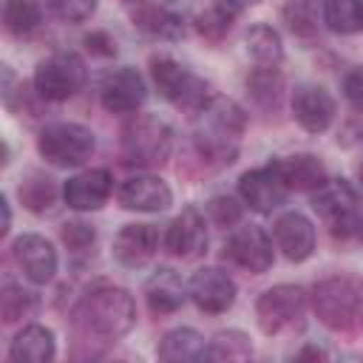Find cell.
<instances>
[{"label": "cell", "instance_id": "cell-5", "mask_svg": "<svg viewBox=\"0 0 363 363\" xmlns=\"http://www.w3.org/2000/svg\"><path fill=\"white\" fill-rule=\"evenodd\" d=\"M150 77H153V85L159 88V94L170 105L184 108V111H199L213 96L207 79H201L199 74H193L190 68H184L182 62H176L173 57H164V54L150 57Z\"/></svg>", "mask_w": 363, "mask_h": 363}, {"label": "cell", "instance_id": "cell-16", "mask_svg": "<svg viewBox=\"0 0 363 363\" xmlns=\"http://www.w3.org/2000/svg\"><path fill=\"white\" fill-rule=\"evenodd\" d=\"M190 298L193 303L207 312V315H221L235 303V281L221 269V267H201L193 272L190 284Z\"/></svg>", "mask_w": 363, "mask_h": 363}, {"label": "cell", "instance_id": "cell-12", "mask_svg": "<svg viewBox=\"0 0 363 363\" xmlns=\"http://www.w3.org/2000/svg\"><path fill=\"white\" fill-rule=\"evenodd\" d=\"M224 255L238 264L241 269L252 272V275H261L272 267V238L267 235L264 227L258 224H244V227H235L227 238V247H224Z\"/></svg>", "mask_w": 363, "mask_h": 363}, {"label": "cell", "instance_id": "cell-40", "mask_svg": "<svg viewBox=\"0 0 363 363\" xmlns=\"http://www.w3.org/2000/svg\"><path fill=\"white\" fill-rule=\"evenodd\" d=\"M258 0H213V6H218L221 11H227L230 17H238L241 11H247L250 6H255Z\"/></svg>", "mask_w": 363, "mask_h": 363}, {"label": "cell", "instance_id": "cell-35", "mask_svg": "<svg viewBox=\"0 0 363 363\" xmlns=\"http://www.w3.org/2000/svg\"><path fill=\"white\" fill-rule=\"evenodd\" d=\"M45 6L62 23H85L96 11V0H45Z\"/></svg>", "mask_w": 363, "mask_h": 363}, {"label": "cell", "instance_id": "cell-10", "mask_svg": "<svg viewBox=\"0 0 363 363\" xmlns=\"http://www.w3.org/2000/svg\"><path fill=\"white\" fill-rule=\"evenodd\" d=\"M238 193H241V201L261 213V216H269L272 210H278L286 196H289V187L284 182V173L278 167V162H267L261 167H252L247 173H241L238 179Z\"/></svg>", "mask_w": 363, "mask_h": 363}, {"label": "cell", "instance_id": "cell-24", "mask_svg": "<svg viewBox=\"0 0 363 363\" xmlns=\"http://www.w3.org/2000/svg\"><path fill=\"white\" fill-rule=\"evenodd\" d=\"M281 173H284V182L289 190H318L329 176H326V167L323 162L315 156V153H292V156H284V159H275Z\"/></svg>", "mask_w": 363, "mask_h": 363}, {"label": "cell", "instance_id": "cell-32", "mask_svg": "<svg viewBox=\"0 0 363 363\" xmlns=\"http://www.w3.org/2000/svg\"><path fill=\"white\" fill-rule=\"evenodd\" d=\"M250 354H252V343L238 329L218 332L207 343V360H247Z\"/></svg>", "mask_w": 363, "mask_h": 363}, {"label": "cell", "instance_id": "cell-25", "mask_svg": "<svg viewBox=\"0 0 363 363\" xmlns=\"http://www.w3.org/2000/svg\"><path fill=\"white\" fill-rule=\"evenodd\" d=\"M159 360L164 363H190V360H207V340L190 329V326H179L170 329L156 349Z\"/></svg>", "mask_w": 363, "mask_h": 363}, {"label": "cell", "instance_id": "cell-43", "mask_svg": "<svg viewBox=\"0 0 363 363\" xmlns=\"http://www.w3.org/2000/svg\"><path fill=\"white\" fill-rule=\"evenodd\" d=\"M295 357H298V360H303V357H326V352L318 349V346H306V349H301Z\"/></svg>", "mask_w": 363, "mask_h": 363}, {"label": "cell", "instance_id": "cell-41", "mask_svg": "<svg viewBox=\"0 0 363 363\" xmlns=\"http://www.w3.org/2000/svg\"><path fill=\"white\" fill-rule=\"evenodd\" d=\"M3 68V102L11 108V96H14V85H17V77L11 71V65H0Z\"/></svg>", "mask_w": 363, "mask_h": 363}, {"label": "cell", "instance_id": "cell-33", "mask_svg": "<svg viewBox=\"0 0 363 363\" xmlns=\"http://www.w3.org/2000/svg\"><path fill=\"white\" fill-rule=\"evenodd\" d=\"M233 20H235V17H230V14L221 11L218 6H210L207 11H201V14L196 17V31H199L207 43H221V40L230 34Z\"/></svg>", "mask_w": 363, "mask_h": 363}, {"label": "cell", "instance_id": "cell-1", "mask_svg": "<svg viewBox=\"0 0 363 363\" xmlns=\"http://www.w3.org/2000/svg\"><path fill=\"white\" fill-rule=\"evenodd\" d=\"M247 130V113L238 102L227 96H210L207 105L196 111L193 145L199 156L210 164H233Z\"/></svg>", "mask_w": 363, "mask_h": 363}, {"label": "cell", "instance_id": "cell-34", "mask_svg": "<svg viewBox=\"0 0 363 363\" xmlns=\"http://www.w3.org/2000/svg\"><path fill=\"white\" fill-rule=\"evenodd\" d=\"M284 20H286V26L292 28V34H298V37L315 34L318 17H315L312 0H289V3L284 6Z\"/></svg>", "mask_w": 363, "mask_h": 363}, {"label": "cell", "instance_id": "cell-13", "mask_svg": "<svg viewBox=\"0 0 363 363\" xmlns=\"http://www.w3.org/2000/svg\"><path fill=\"white\" fill-rule=\"evenodd\" d=\"M11 258L31 284H51L57 275V250L40 233H23L11 241Z\"/></svg>", "mask_w": 363, "mask_h": 363}, {"label": "cell", "instance_id": "cell-27", "mask_svg": "<svg viewBox=\"0 0 363 363\" xmlns=\"http://www.w3.org/2000/svg\"><path fill=\"white\" fill-rule=\"evenodd\" d=\"M247 54L255 60V65H278L284 60V43H281V34L267 26V23H255L247 37Z\"/></svg>", "mask_w": 363, "mask_h": 363}, {"label": "cell", "instance_id": "cell-29", "mask_svg": "<svg viewBox=\"0 0 363 363\" xmlns=\"http://www.w3.org/2000/svg\"><path fill=\"white\" fill-rule=\"evenodd\" d=\"M43 23V11L34 0H6L3 6V26L11 37L26 40L31 37Z\"/></svg>", "mask_w": 363, "mask_h": 363}, {"label": "cell", "instance_id": "cell-19", "mask_svg": "<svg viewBox=\"0 0 363 363\" xmlns=\"http://www.w3.org/2000/svg\"><path fill=\"white\" fill-rule=\"evenodd\" d=\"M292 116L303 130L323 133L335 119V99L323 85H298L292 94Z\"/></svg>", "mask_w": 363, "mask_h": 363}, {"label": "cell", "instance_id": "cell-4", "mask_svg": "<svg viewBox=\"0 0 363 363\" xmlns=\"http://www.w3.org/2000/svg\"><path fill=\"white\" fill-rule=\"evenodd\" d=\"M173 150V130L156 113H136L122 128V156L133 167H162Z\"/></svg>", "mask_w": 363, "mask_h": 363}, {"label": "cell", "instance_id": "cell-11", "mask_svg": "<svg viewBox=\"0 0 363 363\" xmlns=\"http://www.w3.org/2000/svg\"><path fill=\"white\" fill-rule=\"evenodd\" d=\"M130 20L139 31L159 40H182L187 34V14L176 0H133Z\"/></svg>", "mask_w": 363, "mask_h": 363}, {"label": "cell", "instance_id": "cell-26", "mask_svg": "<svg viewBox=\"0 0 363 363\" xmlns=\"http://www.w3.org/2000/svg\"><path fill=\"white\" fill-rule=\"evenodd\" d=\"M247 94L261 111H278L284 96V77L278 74V65H258L247 77Z\"/></svg>", "mask_w": 363, "mask_h": 363}, {"label": "cell", "instance_id": "cell-18", "mask_svg": "<svg viewBox=\"0 0 363 363\" xmlns=\"http://www.w3.org/2000/svg\"><path fill=\"white\" fill-rule=\"evenodd\" d=\"M116 199L125 210H136V213H162L173 204V193L167 182H162L153 173H136L125 179L116 190Z\"/></svg>", "mask_w": 363, "mask_h": 363}, {"label": "cell", "instance_id": "cell-6", "mask_svg": "<svg viewBox=\"0 0 363 363\" xmlns=\"http://www.w3.org/2000/svg\"><path fill=\"white\" fill-rule=\"evenodd\" d=\"M37 150L54 167H79L94 156L96 139L79 122H51L40 130Z\"/></svg>", "mask_w": 363, "mask_h": 363}, {"label": "cell", "instance_id": "cell-30", "mask_svg": "<svg viewBox=\"0 0 363 363\" xmlns=\"http://www.w3.org/2000/svg\"><path fill=\"white\" fill-rule=\"evenodd\" d=\"M323 23L335 34L363 31V0H323Z\"/></svg>", "mask_w": 363, "mask_h": 363}, {"label": "cell", "instance_id": "cell-17", "mask_svg": "<svg viewBox=\"0 0 363 363\" xmlns=\"http://www.w3.org/2000/svg\"><path fill=\"white\" fill-rule=\"evenodd\" d=\"M111 190H113L111 170L108 167H88L62 184V199L71 210L91 213V210H99L111 199Z\"/></svg>", "mask_w": 363, "mask_h": 363}, {"label": "cell", "instance_id": "cell-22", "mask_svg": "<svg viewBox=\"0 0 363 363\" xmlns=\"http://www.w3.org/2000/svg\"><path fill=\"white\" fill-rule=\"evenodd\" d=\"M159 250V230L153 224H125L113 238V258L122 267H142Z\"/></svg>", "mask_w": 363, "mask_h": 363}, {"label": "cell", "instance_id": "cell-9", "mask_svg": "<svg viewBox=\"0 0 363 363\" xmlns=\"http://www.w3.org/2000/svg\"><path fill=\"white\" fill-rule=\"evenodd\" d=\"M306 289L301 284H278L258 295L255 301V320L264 335H278L284 326L295 323L306 309Z\"/></svg>", "mask_w": 363, "mask_h": 363}, {"label": "cell", "instance_id": "cell-21", "mask_svg": "<svg viewBox=\"0 0 363 363\" xmlns=\"http://www.w3.org/2000/svg\"><path fill=\"white\" fill-rule=\"evenodd\" d=\"M190 289L182 281V275L173 267H159L147 281H145V301L153 315H173L184 306Z\"/></svg>", "mask_w": 363, "mask_h": 363}, {"label": "cell", "instance_id": "cell-39", "mask_svg": "<svg viewBox=\"0 0 363 363\" xmlns=\"http://www.w3.org/2000/svg\"><path fill=\"white\" fill-rule=\"evenodd\" d=\"M85 48L91 51V54H96V57H113L116 54V43L111 40V34L108 31H91V34H85Z\"/></svg>", "mask_w": 363, "mask_h": 363}, {"label": "cell", "instance_id": "cell-20", "mask_svg": "<svg viewBox=\"0 0 363 363\" xmlns=\"http://www.w3.org/2000/svg\"><path fill=\"white\" fill-rule=\"evenodd\" d=\"M272 235H275V247L284 252V258H289L295 264L306 261L315 250V224L298 210L278 216Z\"/></svg>", "mask_w": 363, "mask_h": 363}, {"label": "cell", "instance_id": "cell-14", "mask_svg": "<svg viewBox=\"0 0 363 363\" xmlns=\"http://www.w3.org/2000/svg\"><path fill=\"white\" fill-rule=\"evenodd\" d=\"M145 99H147L145 77L130 65H122V68L105 74V79L99 85V102L111 113H133L145 105Z\"/></svg>", "mask_w": 363, "mask_h": 363}, {"label": "cell", "instance_id": "cell-44", "mask_svg": "<svg viewBox=\"0 0 363 363\" xmlns=\"http://www.w3.org/2000/svg\"><path fill=\"white\" fill-rule=\"evenodd\" d=\"M360 238H363V227H360Z\"/></svg>", "mask_w": 363, "mask_h": 363}, {"label": "cell", "instance_id": "cell-28", "mask_svg": "<svg viewBox=\"0 0 363 363\" xmlns=\"http://www.w3.org/2000/svg\"><path fill=\"white\" fill-rule=\"evenodd\" d=\"M17 193H20V201H23L26 210H31V213H48L54 207L60 190H57V182L51 176L40 173V170H31L20 182V190Z\"/></svg>", "mask_w": 363, "mask_h": 363}, {"label": "cell", "instance_id": "cell-3", "mask_svg": "<svg viewBox=\"0 0 363 363\" xmlns=\"http://www.w3.org/2000/svg\"><path fill=\"white\" fill-rule=\"evenodd\" d=\"M77 323L96 337L116 340L136 323V303L122 286H94L77 306Z\"/></svg>", "mask_w": 363, "mask_h": 363}, {"label": "cell", "instance_id": "cell-37", "mask_svg": "<svg viewBox=\"0 0 363 363\" xmlns=\"http://www.w3.org/2000/svg\"><path fill=\"white\" fill-rule=\"evenodd\" d=\"M207 213H210L213 224H218V227H233L241 221V204L233 196H213L207 201Z\"/></svg>", "mask_w": 363, "mask_h": 363}, {"label": "cell", "instance_id": "cell-31", "mask_svg": "<svg viewBox=\"0 0 363 363\" xmlns=\"http://www.w3.org/2000/svg\"><path fill=\"white\" fill-rule=\"evenodd\" d=\"M37 292L26 289L23 284H6L3 292H0V315H3V323H17L23 318H31L37 312Z\"/></svg>", "mask_w": 363, "mask_h": 363}, {"label": "cell", "instance_id": "cell-2", "mask_svg": "<svg viewBox=\"0 0 363 363\" xmlns=\"http://www.w3.org/2000/svg\"><path fill=\"white\" fill-rule=\"evenodd\" d=\"M312 309L332 332H354L363 326V278L352 272L329 275L312 286Z\"/></svg>", "mask_w": 363, "mask_h": 363}, {"label": "cell", "instance_id": "cell-45", "mask_svg": "<svg viewBox=\"0 0 363 363\" xmlns=\"http://www.w3.org/2000/svg\"><path fill=\"white\" fill-rule=\"evenodd\" d=\"M128 3H133V0H128Z\"/></svg>", "mask_w": 363, "mask_h": 363}, {"label": "cell", "instance_id": "cell-36", "mask_svg": "<svg viewBox=\"0 0 363 363\" xmlns=\"http://www.w3.org/2000/svg\"><path fill=\"white\" fill-rule=\"evenodd\" d=\"M60 238H62V244H65L71 252L79 255V252H88V250L94 247L96 230H94L91 224H85V221H68V224H62Z\"/></svg>", "mask_w": 363, "mask_h": 363}, {"label": "cell", "instance_id": "cell-7", "mask_svg": "<svg viewBox=\"0 0 363 363\" xmlns=\"http://www.w3.org/2000/svg\"><path fill=\"white\" fill-rule=\"evenodd\" d=\"M312 210L332 227L335 235H360L363 216L357 210V190L346 179H326L318 190H312Z\"/></svg>", "mask_w": 363, "mask_h": 363}, {"label": "cell", "instance_id": "cell-42", "mask_svg": "<svg viewBox=\"0 0 363 363\" xmlns=\"http://www.w3.org/2000/svg\"><path fill=\"white\" fill-rule=\"evenodd\" d=\"M0 210H3V227H0V233L6 235L9 227H11V204H9V196H0Z\"/></svg>", "mask_w": 363, "mask_h": 363}, {"label": "cell", "instance_id": "cell-15", "mask_svg": "<svg viewBox=\"0 0 363 363\" xmlns=\"http://www.w3.org/2000/svg\"><path fill=\"white\" fill-rule=\"evenodd\" d=\"M164 247L170 255L184 258V261L201 258L207 252V221L199 207L193 204L182 207V213L167 224Z\"/></svg>", "mask_w": 363, "mask_h": 363}, {"label": "cell", "instance_id": "cell-23", "mask_svg": "<svg viewBox=\"0 0 363 363\" xmlns=\"http://www.w3.org/2000/svg\"><path fill=\"white\" fill-rule=\"evenodd\" d=\"M54 354H57L54 332L43 323L23 326L9 346V360L14 363H48L54 360Z\"/></svg>", "mask_w": 363, "mask_h": 363}, {"label": "cell", "instance_id": "cell-8", "mask_svg": "<svg viewBox=\"0 0 363 363\" xmlns=\"http://www.w3.org/2000/svg\"><path fill=\"white\" fill-rule=\"evenodd\" d=\"M85 82V62L74 51H57L45 57L34 71V91L45 102L71 99Z\"/></svg>", "mask_w": 363, "mask_h": 363}, {"label": "cell", "instance_id": "cell-38", "mask_svg": "<svg viewBox=\"0 0 363 363\" xmlns=\"http://www.w3.org/2000/svg\"><path fill=\"white\" fill-rule=\"evenodd\" d=\"M343 96L354 111H363V65H354L343 77Z\"/></svg>", "mask_w": 363, "mask_h": 363}]
</instances>
